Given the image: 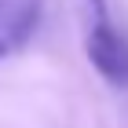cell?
<instances>
[{
  "instance_id": "cell-2",
  "label": "cell",
  "mask_w": 128,
  "mask_h": 128,
  "mask_svg": "<svg viewBox=\"0 0 128 128\" xmlns=\"http://www.w3.org/2000/svg\"><path fill=\"white\" fill-rule=\"evenodd\" d=\"M40 0H0V59L22 51L40 26Z\"/></svg>"
},
{
  "instance_id": "cell-1",
  "label": "cell",
  "mask_w": 128,
  "mask_h": 128,
  "mask_svg": "<svg viewBox=\"0 0 128 128\" xmlns=\"http://www.w3.org/2000/svg\"><path fill=\"white\" fill-rule=\"evenodd\" d=\"M80 4V33H84V55L95 73L114 88H128V40L110 18L106 0H77Z\"/></svg>"
}]
</instances>
